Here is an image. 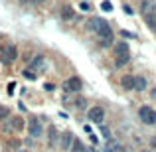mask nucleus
Returning a JSON list of instances; mask_svg holds the SVG:
<instances>
[{"label":"nucleus","mask_w":156,"mask_h":152,"mask_svg":"<svg viewBox=\"0 0 156 152\" xmlns=\"http://www.w3.org/2000/svg\"><path fill=\"white\" fill-rule=\"evenodd\" d=\"M61 87H63L65 93H77L79 89H81V79H79V77H69V79L63 81Z\"/></svg>","instance_id":"39448f33"},{"label":"nucleus","mask_w":156,"mask_h":152,"mask_svg":"<svg viewBox=\"0 0 156 152\" xmlns=\"http://www.w3.org/2000/svg\"><path fill=\"white\" fill-rule=\"evenodd\" d=\"M89 138H91V142H93V144H97V142H99V138H97V136H95L93 132H91V134H89Z\"/></svg>","instance_id":"a878e982"},{"label":"nucleus","mask_w":156,"mask_h":152,"mask_svg":"<svg viewBox=\"0 0 156 152\" xmlns=\"http://www.w3.org/2000/svg\"><path fill=\"white\" fill-rule=\"evenodd\" d=\"M34 2H38V4H42V2H47V0H34Z\"/></svg>","instance_id":"cd10ccee"},{"label":"nucleus","mask_w":156,"mask_h":152,"mask_svg":"<svg viewBox=\"0 0 156 152\" xmlns=\"http://www.w3.org/2000/svg\"><path fill=\"white\" fill-rule=\"evenodd\" d=\"M24 77H26V79H30V81H32V79H36V73H34L32 69H24Z\"/></svg>","instance_id":"412c9836"},{"label":"nucleus","mask_w":156,"mask_h":152,"mask_svg":"<svg viewBox=\"0 0 156 152\" xmlns=\"http://www.w3.org/2000/svg\"><path fill=\"white\" fill-rule=\"evenodd\" d=\"M45 67H47V61H45L44 55H34V59L30 61V69H32L34 73L36 71H44Z\"/></svg>","instance_id":"0eeeda50"},{"label":"nucleus","mask_w":156,"mask_h":152,"mask_svg":"<svg viewBox=\"0 0 156 152\" xmlns=\"http://www.w3.org/2000/svg\"><path fill=\"white\" fill-rule=\"evenodd\" d=\"M87 117H89V120H93V122L103 124V120H105V109L103 107H93V109L87 111Z\"/></svg>","instance_id":"423d86ee"},{"label":"nucleus","mask_w":156,"mask_h":152,"mask_svg":"<svg viewBox=\"0 0 156 152\" xmlns=\"http://www.w3.org/2000/svg\"><path fill=\"white\" fill-rule=\"evenodd\" d=\"M144 22L146 26L152 30V32H156V10L152 12V14H148V16H144Z\"/></svg>","instance_id":"4468645a"},{"label":"nucleus","mask_w":156,"mask_h":152,"mask_svg":"<svg viewBox=\"0 0 156 152\" xmlns=\"http://www.w3.org/2000/svg\"><path fill=\"white\" fill-rule=\"evenodd\" d=\"M28 132H30V136H32V138H40V136L44 134V127H42L40 119L32 117V119L28 120Z\"/></svg>","instance_id":"7ed1b4c3"},{"label":"nucleus","mask_w":156,"mask_h":152,"mask_svg":"<svg viewBox=\"0 0 156 152\" xmlns=\"http://www.w3.org/2000/svg\"><path fill=\"white\" fill-rule=\"evenodd\" d=\"M73 105H75L77 109H85V107H87V101H85L83 97H77V99H75V103H73Z\"/></svg>","instance_id":"6ab92c4d"},{"label":"nucleus","mask_w":156,"mask_h":152,"mask_svg":"<svg viewBox=\"0 0 156 152\" xmlns=\"http://www.w3.org/2000/svg\"><path fill=\"white\" fill-rule=\"evenodd\" d=\"M152 97H154V99H156V89H154V91H152Z\"/></svg>","instance_id":"c756f323"},{"label":"nucleus","mask_w":156,"mask_h":152,"mask_svg":"<svg viewBox=\"0 0 156 152\" xmlns=\"http://www.w3.org/2000/svg\"><path fill=\"white\" fill-rule=\"evenodd\" d=\"M121 34H123V38H134V34H133V32H129V30H123Z\"/></svg>","instance_id":"5701e85b"},{"label":"nucleus","mask_w":156,"mask_h":152,"mask_svg":"<svg viewBox=\"0 0 156 152\" xmlns=\"http://www.w3.org/2000/svg\"><path fill=\"white\" fill-rule=\"evenodd\" d=\"M133 89H134V91H144V89H146V79H144V77H140V75L134 77V87H133Z\"/></svg>","instance_id":"dca6fc26"},{"label":"nucleus","mask_w":156,"mask_h":152,"mask_svg":"<svg viewBox=\"0 0 156 152\" xmlns=\"http://www.w3.org/2000/svg\"><path fill=\"white\" fill-rule=\"evenodd\" d=\"M140 12L148 16V14H152L154 12V2L152 0H140Z\"/></svg>","instance_id":"ddd939ff"},{"label":"nucleus","mask_w":156,"mask_h":152,"mask_svg":"<svg viewBox=\"0 0 156 152\" xmlns=\"http://www.w3.org/2000/svg\"><path fill=\"white\" fill-rule=\"evenodd\" d=\"M121 85H123V89L131 91V89L134 87V77L133 75H124L123 79H121Z\"/></svg>","instance_id":"2eb2a0df"},{"label":"nucleus","mask_w":156,"mask_h":152,"mask_svg":"<svg viewBox=\"0 0 156 152\" xmlns=\"http://www.w3.org/2000/svg\"><path fill=\"white\" fill-rule=\"evenodd\" d=\"M10 127H12L14 130H20V129L24 127V120L20 119V117H14V119L10 120Z\"/></svg>","instance_id":"a211bd4d"},{"label":"nucleus","mask_w":156,"mask_h":152,"mask_svg":"<svg viewBox=\"0 0 156 152\" xmlns=\"http://www.w3.org/2000/svg\"><path fill=\"white\" fill-rule=\"evenodd\" d=\"M59 146H61V150L69 152V148H71V144H73V134L71 132H63V134H59Z\"/></svg>","instance_id":"1a4fd4ad"},{"label":"nucleus","mask_w":156,"mask_h":152,"mask_svg":"<svg viewBox=\"0 0 156 152\" xmlns=\"http://www.w3.org/2000/svg\"><path fill=\"white\" fill-rule=\"evenodd\" d=\"M87 26H89V30H93L95 34H99V32H103L105 28H109V24L103 20V18H91V20L87 22Z\"/></svg>","instance_id":"6e6552de"},{"label":"nucleus","mask_w":156,"mask_h":152,"mask_svg":"<svg viewBox=\"0 0 156 152\" xmlns=\"http://www.w3.org/2000/svg\"><path fill=\"white\" fill-rule=\"evenodd\" d=\"M71 152H87V148L83 146V142L79 140V138H73V144H71Z\"/></svg>","instance_id":"f3484780"},{"label":"nucleus","mask_w":156,"mask_h":152,"mask_svg":"<svg viewBox=\"0 0 156 152\" xmlns=\"http://www.w3.org/2000/svg\"><path fill=\"white\" fill-rule=\"evenodd\" d=\"M138 117H140V120H142L144 124H154L156 122V111L152 107L144 105V107L138 109Z\"/></svg>","instance_id":"f03ea898"},{"label":"nucleus","mask_w":156,"mask_h":152,"mask_svg":"<svg viewBox=\"0 0 156 152\" xmlns=\"http://www.w3.org/2000/svg\"><path fill=\"white\" fill-rule=\"evenodd\" d=\"M8 117H10V109H8V107H0V120L8 119Z\"/></svg>","instance_id":"aec40b11"},{"label":"nucleus","mask_w":156,"mask_h":152,"mask_svg":"<svg viewBox=\"0 0 156 152\" xmlns=\"http://www.w3.org/2000/svg\"><path fill=\"white\" fill-rule=\"evenodd\" d=\"M0 55H2V61L12 63L18 57V50H16V45H2L0 47Z\"/></svg>","instance_id":"20e7f679"},{"label":"nucleus","mask_w":156,"mask_h":152,"mask_svg":"<svg viewBox=\"0 0 156 152\" xmlns=\"http://www.w3.org/2000/svg\"><path fill=\"white\" fill-rule=\"evenodd\" d=\"M20 2H22V4H26V2H30V0H20ZM32 2H34V0H32Z\"/></svg>","instance_id":"c85d7f7f"},{"label":"nucleus","mask_w":156,"mask_h":152,"mask_svg":"<svg viewBox=\"0 0 156 152\" xmlns=\"http://www.w3.org/2000/svg\"><path fill=\"white\" fill-rule=\"evenodd\" d=\"M101 10L111 12V10H113V4H111V2H101Z\"/></svg>","instance_id":"4be33fe9"},{"label":"nucleus","mask_w":156,"mask_h":152,"mask_svg":"<svg viewBox=\"0 0 156 152\" xmlns=\"http://www.w3.org/2000/svg\"><path fill=\"white\" fill-rule=\"evenodd\" d=\"M59 16L63 18V20H67V22H71V20H75V12H73V8L71 6H61V10H59Z\"/></svg>","instance_id":"9b49d317"},{"label":"nucleus","mask_w":156,"mask_h":152,"mask_svg":"<svg viewBox=\"0 0 156 152\" xmlns=\"http://www.w3.org/2000/svg\"><path fill=\"white\" fill-rule=\"evenodd\" d=\"M113 52H115V65L117 67H123L131 59V50H129V43L126 42H119Z\"/></svg>","instance_id":"f257e3e1"},{"label":"nucleus","mask_w":156,"mask_h":152,"mask_svg":"<svg viewBox=\"0 0 156 152\" xmlns=\"http://www.w3.org/2000/svg\"><path fill=\"white\" fill-rule=\"evenodd\" d=\"M123 10L126 12V14H133V8H131V6H126V4H123Z\"/></svg>","instance_id":"bb28decb"},{"label":"nucleus","mask_w":156,"mask_h":152,"mask_svg":"<svg viewBox=\"0 0 156 152\" xmlns=\"http://www.w3.org/2000/svg\"><path fill=\"white\" fill-rule=\"evenodd\" d=\"M18 152H28V150H18Z\"/></svg>","instance_id":"7c9ffc66"},{"label":"nucleus","mask_w":156,"mask_h":152,"mask_svg":"<svg viewBox=\"0 0 156 152\" xmlns=\"http://www.w3.org/2000/svg\"><path fill=\"white\" fill-rule=\"evenodd\" d=\"M101 132L107 136V140H109V136H111V132H109V129H105V127H101Z\"/></svg>","instance_id":"b1692460"},{"label":"nucleus","mask_w":156,"mask_h":152,"mask_svg":"<svg viewBox=\"0 0 156 152\" xmlns=\"http://www.w3.org/2000/svg\"><path fill=\"white\" fill-rule=\"evenodd\" d=\"M105 150H107V152H126V148H124L123 144H119L117 140H107Z\"/></svg>","instance_id":"9d476101"},{"label":"nucleus","mask_w":156,"mask_h":152,"mask_svg":"<svg viewBox=\"0 0 156 152\" xmlns=\"http://www.w3.org/2000/svg\"><path fill=\"white\" fill-rule=\"evenodd\" d=\"M57 140H59V132H57L56 127H49L47 129V142H49V146H56Z\"/></svg>","instance_id":"f8f14e48"},{"label":"nucleus","mask_w":156,"mask_h":152,"mask_svg":"<svg viewBox=\"0 0 156 152\" xmlns=\"http://www.w3.org/2000/svg\"><path fill=\"white\" fill-rule=\"evenodd\" d=\"M14 89H16V83H10V85H8V93H10V95H14Z\"/></svg>","instance_id":"393cba45"}]
</instances>
